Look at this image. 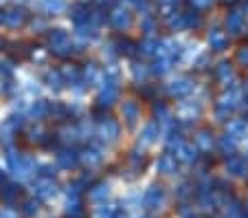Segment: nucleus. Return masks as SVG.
Segmentation results:
<instances>
[{
    "label": "nucleus",
    "mask_w": 248,
    "mask_h": 218,
    "mask_svg": "<svg viewBox=\"0 0 248 218\" xmlns=\"http://www.w3.org/2000/svg\"><path fill=\"white\" fill-rule=\"evenodd\" d=\"M143 203H145L147 209L160 207V203H163V187H158V185L150 187V190L145 192V196H143Z\"/></svg>",
    "instance_id": "1"
},
{
    "label": "nucleus",
    "mask_w": 248,
    "mask_h": 218,
    "mask_svg": "<svg viewBox=\"0 0 248 218\" xmlns=\"http://www.w3.org/2000/svg\"><path fill=\"white\" fill-rule=\"evenodd\" d=\"M35 192H38V196H42V199H51L57 192V185L53 183V179H40L38 183H35Z\"/></svg>",
    "instance_id": "2"
},
{
    "label": "nucleus",
    "mask_w": 248,
    "mask_h": 218,
    "mask_svg": "<svg viewBox=\"0 0 248 218\" xmlns=\"http://www.w3.org/2000/svg\"><path fill=\"white\" fill-rule=\"evenodd\" d=\"M99 134H101L103 139L112 141V139H117V134H119V126L112 121V119H106V121L101 123V128H99Z\"/></svg>",
    "instance_id": "3"
},
{
    "label": "nucleus",
    "mask_w": 248,
    "mask_h": 218,
    "mask_svg": "<svg viewBox=\"0 0 248 218\" xmlns=\"http://www.w3.org/2000/svg\"><path fill=\"white\" fill-rule=\"evenodd\" d=\"M191 88H193V84L189 80H176V82H171V86H169V93L171 95H187V93H191Z\"/></svg>",
    "instance_id": "4"
},
{
    "label": "nucleus",
    "mask_w": 248,
    "mask_h": 218,
    "mask_svg": "<svg viewBox=\"0 0 248 218\" xmlns=\"http://www.w3.org/2000/svg\"><path fill=\"white\" fill-rule=\"evenodd\" d=\"M158 172L173 174V172H176V157H173V154H163V157L158 159Z\"/></svg>",
    "instance_id": "5"
},
{
    "label": "nucleus",
    "mask_w": 248,
    "mask_h": 218,
    "mask_svg": "<svg viewBox=\"0 0 248 218\" xmlns=\"http://www.w3.org/2000/svg\"><path fill=\"white\" fill-rule=\"evenodd\" d=\"M33 168H35V166H33L31 159H20V163L14 168V174L20 176V179H24V176H29L33 172Z\"/></svg>",
    "instance_id": "6"
},
{
    "label": "nucleus",
    "mask_w": 248,
    "mask_h": 218,
    "mask_svg": "<svg viewBox=\"0 0 248 218\" xmlns=\"http://www.w3.org/2000/svg\"><path fill=\"white\" fill-rule=\"evenodd\" d=\"M112 24L117 29H125V27H130V14H127L125 9H117L112 14Z\"/></svg>",
    "instance_id": "7"
},
{
    "label": "nucleus",
    "mask_w": 248,
    "mask_h": 218,
    "mask_svg": "<svg viewBox=\"0 0 248 218\" xmlns=\"http://www.w3.org/2000/svg\"><path fill=\"white\" fill-rule=\"evenodd\" d=\"M114 97H117V84H114V82H108L106 88H103V93H101V104H112Z\"/></svg>",
    "instance_id": "8"
},
{
    "label": "nucleus",
    "mask_w": 248,
    "mask_h": 218,
    "mask_svg": "<svg viewBox=\"0 0 248 218\" xmlns=\"http://www.w3.org/2000/svg\"><path fill=\"white\" fill-rule=\"evenodd\" d=\"M178 157L183 159V161H193V159H196V148H193L191 143H180Z\"/></svg>",
    "instance_id": "9"
},
{
    "label": "nucleus",
    "mask_w": 248,
    "mask_h": 218,
    "mask_svg": "<svg viewBox=\"0 0 248 218\" xmlns=\"http://www.w3.org/2000/svg\"><path fill=\"white\" fill-rule=\"evenodd\" d=\"M60 166L62 168H75L77 166V154L75 152H64V154H60Z\"/></svg>",
    "instance_id": "10"
},
{
    "label": "nucleus",
    "mask_w": 248,
    "mask_h": 218,
    "mask_svg": "<svg viewBox=\"0 0 248 218\" xmlns=\"http://www.w3.org/2000/svg\"><path fill=\"white\" fill-rule=\"evenodd\" d=\"M156 134H158V123L145 126V130H143V143H152L156 139Z\"/></svg>",
    "instance_id": "11"
},
{
    "label": "nucleus",
    "mask_w": 248,
    "mask_h": 218,
    "mask_svg": "<svg viewBox=\"0 0 248 218\" xmlns=\"http://www.w3.org/2000/svg\"><path fill=\"white\" fill-rule=\"evenodd\" d=\"M106 196H108V185H97V187L90 192V201H94V203L103 201Z\"/></svg>",
    "instance_id": "12"
},
{
    "label": "nucleus",
    "mask_w": 248,
    "mask_h": 218,
    "mask_svg": "<svg viewBox=\"0 0 248 218\" xmlns=\"http://www.w3.org/2000/svg\"><path fill=\"white\" fill-rule=\"evenodd\" d=\"M42 7H44L46 11H53V14H55V11H62V9H64L66 2H64V0H44Z\"/></svg>",
    "instance_id": "13"
},
{
    "label": "nucleus",
    "mask_w": 248,
    "mask_h": 218,
    "mask_svg": "<svg viewBox=\"0 0 248 218\" xmlns=\"http://www.w3.org/2000/svg\"><path fill=\"white\" fill-rule=\"evenodd\" d=\"M123 113H125L127 121H130V123H134L136 115H139V108H136V104H134V101H127V104L123 106Z\"/></svg>",
    "instance_id": "14"
},
{
    "label": "nucleus",
    "mask_w": 248,
    "mask_h": 218,
    "mask_svg": "<svg viewBox=\"0 0 248 218\" xmlns=\"http://www.w3.org/2000/svg\"><path fill=\"white\" fill-rule=\"evenodd\" d=\"M5 20L9 22V27H16V24H20L24 20L22 11H9V14H5Z\"/></svg>",
    "instance_id": "15"
},
{
    "label": "nucleus",
    "mask_w": 248,
    "mask_h": 218,
    "mask_svg": "<svg viewBox=\"0 0 248 218\" xmlns=\"http://www.w3.org/2000/svg\"><path fill=\"white\" fill-rule=\"evenodd\" d=\"M84 161L88 163V166H97V163L101 161V152H99V150H88L84 154Z\"/></svg>",
    "instance_id": "16"
},
{
    "label": "nucleus",
    "mask_w": 248,
    "mask_h": 218,
    "mask_svg": "<svg viewBox=\"0 0 248 218\" xmlns=\"http://www.w3.org/2000/svg\"><path fill=\"white\" fill-rule=\"evenodd\" d=\"M209 42L213 44V47H216V49H222V47H224V38H222L220 34H213V35H209Z\"/></svg>",
    "instance_id": "17"
},
{
    "label": "nucleus",
    "mask_w": 248,
    "mask_h": 218,
    "mask_svg": "<svg viewBox=\"0 0 248 218\" xmlns=\"http://www.w3.org/2000/svg\"><path fill=\"white\" fill-rule=\"evenodd\" d=\"M16 194H18V190H16L14 185H7L5 190H2V199H5V201H11Z\"/></svg>",
    "instance_id": "18"
},
{
    "label": "nucleus",
    "mask_w": 248,
    "mask_h": 218,
    "mask_svg": "<svg viewBox=\"0 0 248 218\" xmlns=\"http://www.w3.org/2000/svg\"><path fill=\"white\" fill-rule=\"evenodd\" d=\"M198 143H200V146L204 148V150H209V148H211V139H209V133H202L200 137H198Z\"/></svg>",
    "instance_id": "19"
},
{
    "label": "nucleus",
    "mask_w": 248,
    "mask_h": 218,
    "mask_svg": "<svg viewBox=\"0 0 248 218\" xmlns=\"http://www.w3.org/2000/svg\"><path fill=\"white\" fill-rule=\"evenodd\" d=\"M48 82H51V86L60 88V86H62V82H60V73H48Z\"/></svg>",
    "instance_id": "20"
},
{
    "label": "nucleus",
    "mask_w": 248,
    "mask_h": 218,
    "mask_svg": "<svg viewBox=\"0 0 248 218\" xmlns=\"http://www.w3.org/2000/svg\"><path fill=\"white\" fill-rule=\"evenodd\" d=\"M156 47H158V42H154V40H147V42L143 44V51H145V53H154Z\"/></svg>",
    "instance_id": "21"
},
{
    "label": "nucleus",
    "mask_w": 248,
    "mask_h": 218,
    "mask_svg": "<svg viewBox=\"0 0 248 218\" xmlns=\"http://www.w3.org/2000/svg\"><path fill=\"white\" fill-rule=\"evenodd\" d=\"M44 108H46V106H44V101H38V104H35V106L31 108V113L35 115V117H40V115L44 113Z\"/></svg>",
    "instance_id": "22"
},
{
    "label": "nucleus",
    "mask_w": 248,
    "mask_h": 218,
    "mask_svg": "<svg viewBox=\"0 0 248 218\" xmlns=\"http://www.w3.org/2000/svg\"><path fill=\"white\" fill-rule=\"evenodd\" d=\"M112 212H114V209H110V207L97 209V216H99V218H112Z\"/></svg>",
    "instance_id": "23"
},
{
    "label": "nucleus",
    "mask_w": 248,
    "mask_h": 218,
    "mask_svg": "<svg viewBox=\"0 0 248 218\" xmlns=\"http://www.w3.org/2000/svg\"><path fill=\"white\" fill-rule=\"evenodd\" d=\"M38 212V201H29L27 203V214L31 216V214H35Z\"/></svg>",
    "instance_id": "24"
},
{
    "label": "nucleus",
    "mask_w": 248,
    "mask_h": 218,
    "mask_svg": "<svg viewBox=\"0 0 248 218\" xmlns=\"http://www.w3.org/2000/svg\"><path fill=\"white\" fill-rule=\"evenodd\" d=\"M237 214H239L237 205H231V209H226V218H237Z\"/></svg>",
    "instance_id": "25"
},
{
    "label": "nucleus",
    "mask_w": 248,
    "mask_h": 218,
    "mask_svg": "<svg viewBox=\"0 0 248 218\" xmlns=\"http://www.w3.org/2000/svg\"><path fill=\"white\" fill-rule=\"evenodd\" d=\"M231 29H233V34H237V24H239V16H233V18H231Z\"/></svg>",
    "instance_id": "26"
},
{
    "label": "nucleus",
    "mask_w": 248,
    "mask_h": 218,
    "mask_svg": "<svg viewBox=\"0 0 248 218\" xmlns=\"http://www.w3.org/2000/svg\"><path fill=\"white\" fill-rule=\"evenodd\" d=\"M183 24H185L183 16H178V18H171V27H183Z\"/></svg>",
    "instance_id": "27"
},
{
    "label": "nucleus",
    "mask_w": 248,
    "mask_h": 218,
    "mask_svg": "<svg viewBox=\"0 0 248 218\" xmlns=\"http://www.w3.org/2000/svg\"><path fill=\"white\" fill-rule=\"evenodd\" d=\"M193 5H198V7H206V5H211V0H191Z\"/></svg>",
    "instance_id": "28"
},
{
    "label": "nucleus",
    "mask_w": 248,
    "mask_h": 218,
    "mask_svg": "<svg viewBox=\"0 0 248 218\" xmlns=\"http://www.w3.org/2000/svg\"><path fill=\"white\" fill-rule=\"evenodd\" d=\"M112 218H127V216H125V212H121V209H114Z\"/></svg>",
    "instance_id": "29"
},
{
    "label": "nucleus",
    "mask_w": 248,
    "mask_h": 218,
    "mask_svg": "<svg viewBox=\"0 0 248 218\" xmlns=\"http://www.w3.org/2000/svg\"><path fill=\"white\" fill-rule=\"evenodd\" d=\"M0 22H5V14L2 11H0Z\"/></svg>",
    "instance_id": "30"
},
{
    "label": "nucleus",
    "mask_w": 248,
    "mask_h": 218,
    "mask_svg": "<svg viewBox=\"0 0 248 218\" xmlns=\"http://www.w3.org/2000/svg\"><path fill=\"white\" fill-rule=\"evenodd\" d=\"M0 179H2V174H0Z\"/></svg>",
    "instance_id": "31"
}]
</instances>
